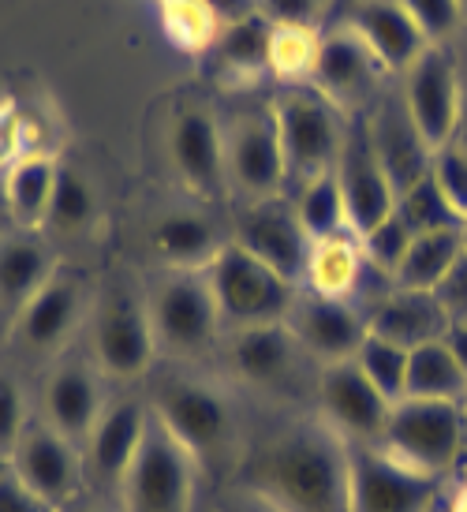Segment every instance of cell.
Segmentation results:
<instances>
[{"label": "cell", "mask_w": 467, "mask_h": 512, "mask_svg": "<svg viewBox=\"0 0 467 512\" xmlns=\"http://www.w3.org/2000/svg\"><path fill=\"white\" fill-rule=\"evenodd\" d=\"M243 490L273 512H348V445L326 423L284 430L247 460Z\"/></svg>", "instance_id": "obj_1"}, {"label": "cell", "mask_w": 467, "mask_h": 512, "mask_svg": "<svg viewBox=\"0 0 467 512\" xmlns=\"http://www.w3.org/2000/svg\"><path fill=\"white\" fill-rule=\"evenodd\" d=\"M467 445V412L460 400H419L404 397L393 404L382 434L385 453L400 456L404 464L445 475Z\"/></svg>", "instance_id": "obj_2"}, {"label": "cell", "mask_w": 467, "mask_h": 512, "mask_svg": "<svg viewBox=\"0 0 467 512\" xmlns=\"http://www.w3.org/2000/svg\"><path fill=\"white\" fill-rule=\"evenodd\" d=\"M150 412L184 445L199 468L221 464L232 453L236 415H232V404L213 385L195 382V378H169L157 385Z\"/></svg>", "instance_id": "obj_3"}, {"label": "cell", "mask_w": 467, "mask_h": 512, "mask_svg": "<svg viewBox=\"0 0 467 512\" xmlns=\"http://www.w3.org/2000/svg\"><path fill=\"white\" fill-rule=\"evenodd\" d=\"M206 277L221 307V318L236 329L284 322L296 307V285L273 273L255 255H247L240 243H225L221 255L210 262Z\"/></svg>", "instance_id": "obj_4"}, {"label": "cell", "mask_w": 467, "mask_h": 512, "mask_svg": "<svg viewBox=\"0 0 467 512\" xmlns=\"http://www.w3.org/2000/svg\"><path fill=\"white\" fill-rule=\"evenodd\" d=\"M273 116L281 131L288 180L307 184L314 176L337 169L348 124H340V109L333 101L322 98L314 86H299L273 101Z\"/></svg>", "instance_id": "obj_5"}, {"label": "cell", "mask_w": 467, "mask_h": 512, "mask_svg": "<svg viewBox=\"0 0 467 512\" xmlns=\"http://www.w3.org/2000/svg\"><path fill=\"white\" fill-rule=\"evenodd\" d=\"M195 475H199V464L191 460V453L157 419H150L139 456L131 460L128 475L120 483L124 512H191Z\"/></svg>", "instance_id": "obj_6"}, {"label": "cell", "mask_w": 467, "mask_h": 512, "mask_svg": "<svg viewBox=\"0 0 467 512\" xmlns=\"http://www.w3.org/2000/svg\"><path fill=\"white\" fill-rule=\"evenodd\" d=\"M438 475L404 464L382 445H348V512H434Z\"/></svg>", "instance_id": "obj_7"}, {"label": "cell", "mask_w": 467, "mask_h": 512, "mask_svg": "<svg viewBox=\"0 0 467 512\" xmlns=\"http://www.w3.org/2000/svg\"><path fill=\"white\" fill-rule=\"evenodd\" d=\"M94 363L101 374L131 382L142 378L157 352V333L150 322V303L128 285H113L98 303L94 333H90Z\"/></svg>", "instance_id": "obj_8"}, {"label": "cell", "mask_w": 467, "mask_h": 512, "mask_svg": "<svg viewBox=\"0 0 467 512\" xmlns=\"http://www.w3.org/2000/svg\"><path fill=\"white\" fill-rule=\"evenodd\" d=\"M146 303H150L157 348H169L180 356H195L202 348H210L225 322L206 270H172Z\"/></svg>", "instance_id": "obj_9"}, {"label": "cell", "mask_w": 467, "mask_h": 512, "mask_svg": "<svg viewBox=\"0 0 467 512\" xmlns=\"http://www.w3.org/2000/svg\"><path fill=\"white\" fill-rule=\"evenodd\" d=\"M225 176L251 202L277 199L288 180V165L273 109L243 113L225 128Z\"/></svg>", "instance_id": "obj_10"}, {"label": "cell", "mask_w": 467, "mask_h": 512, "mask_svg": "<svg viewBox=\"0 0 467 512\" xmlns=\"http://www.w3.org/2000/svg\"><path fill=\"white\" fill-rule=\"evenodd\" d=\"M318 408L344 445H382L393 400H385L355 359L318 370Z\"/></svg>", "instance_id": "obj_11"}, {"label": "cell", "mask_w": 467, "mask_h": 512, "mask_svg": "<svg viewBox=\"0 0 467 512\" xmlns=\"http://www.w3.org/2000/svg\"><path fill=\"white\" fill-rule=\"evenodd\" d=\"M460 72L456 60L441 49L438 42H430L419 53V60L404 72V109H408L411 124L419 128L426 143L441 150L456 139V120H460Z\"/></svg>", "instance_id": "obj_12"}, {"label": "cell", "mask_w": 467, "mask_h": 512, "mask_svg": "<svg viewBox=\"0 0 467 512\" xmlns=\"http://www.w3.org/2000/svg\"><path fill=\"white\" fill-rule=\"evenodd\" d=\"M337 184L344 191V206H348V225L355 236H367L370 228L385 221L397 206V191L389 184L382 157L374 150L367 120H352L344 131V146L337 157Z\"/></svg>", "instance_id": "obj_13"}, {"label": "cell", "mask_w": 467, "mask_h": 512, "mask_svg": "<svg viewBox=\"0 0 467 512\" xmlns=\"http://www.w3.org/2000/svg\"><path fill=\"white\" fill-rule=\"evenodd\" d=\"M8 464L53 512L71 505L83 490L86 464L79 445L57 434L49 423L27 427V434L15 445V453L8 456Z\"/></svg>", "instance_id": "obj_14"}, {"label": "cell", "mask_w": 467, "mask_h": 512, "mask_svg": "<svg viewBox=\"0 0 467 512\" xmlns=\"http://www.w3.org/2000/svg\"><path fill=\"white\" fill-rule=\"evenodd\" d=\"M247 255L266 262L273 273H281L284 281L299 285L307 277V258H311V236L299 221L296 206L281 199L251 202V210L236 225V240Z\"/></svg>", "instance_id": "obj_15"}, {"label": "cell", "mask_w": 467, "mask_h": 512, "mask_svg": "<svg viewBox=\"0 0 467 512\" xmlns=\"http://www.w3.org/2000/svg\"><path fill=\"white\" fill-rule=\"evenodd\" d=\"M284 322L303 348V356L318 359L322 367L355 359L370 333L367 314L359 311L352 299H326L314 292L296 299V307Z\"/></svg>", "instance_id": "obj_16"}, {"label": "cell", "mask_w": 467, "mask_h": 512, "mask_svg": "<svg viewBox=\"0 0 467 512\" xmlns=\"http://www.w3.org/2000/svg\"><path fill=\"white\" fill-rule=\"evenodd\" d=\"M169 157H172V169L180 172V180L195 195H202V199H217L221 187L228 184L225 131L217 124V116L199 109V105L172 116Z\"/></svg>", "instance_id": "obj_17"}, {"label": "cell", "mask_w": 467, "mask_h": 512, "mask_svg": "<svg viewBox=\"0 0 467 512\" xmlns=\"http://www.w3.org/2000/svg\"><path fill=\"white\" fill-rule=\"evenodd\" d=\"M382 64L374 60V53L367 49V42L355 34L352 27L333 30L318 38V57L311 68V83L322 98H329L337 109L363 101L378 83Z\"/></svg>", "instance_id": "obj_18"}, {"label": "cell", "mask_w": 467, "mask_h": 512, "mask_svg": "<svg viewBox=\"0 0 467 512\" xmlns=\"http://www.w3.org/2000/svg\"><path fill=\"white\" fill-rule=\"evenodd\" d=\"M150 408L142 400H116V404H105L98 427L90 430L86 438V453L83 464L86 471L98 479V483L120 486L124 475H128L131 460L139 456L142 438L150 430Z\"/></svg>", "instance_id": "obj_19"}, {"label": "cell", "mask_w": 467, "mask_h": 512, "mask_svg": "<svg viewBox=\"0 0 467 512\" xmlns=\"http://www.w3.org/2000/svg\"><path fill=\"white\" fill-rule=\"evenodd\" d=\"M303 348L292 337L288 322H266V326L232 329L228 341V363L247 385L258 389H281L292 382Z\"/></svg>", "instance_id": "obj_20"}, {"label": "cell", "mask_w": 467, "mask_h": 512, "mask_svg": "<svg viewBox=\"0 0 467 512\" xmlns=\"http://www.w3.org/2000/svg\"><path fill=\"white\" fill-rule=\"evenodd\" d=\"M348 27L367 42L374 60L382 64V72L404 75L430 45L423 27L415 23V15L400 0H359Z\"/></svg>", "instance_id": "obj_21"}, {"label": "cell", "mask_w": 467, "mask_h": 512, "mask_svg": "<svg viewBox=\"0 0 467 512\" xmlns=\"http://www.w3.org/2000/svg\"><path fill=\"white\" fill-rule=\"evenodd\" d=\"M42 404L49 427L75 445H86L90 430L98 427L101 412H105L98 374L86 363H60L45 382Z\"/></svg>", "instance_id": "obj_22"}, {"label": "cell", "mask_w": 467, "mask_h": 512, "mask_svg": "<svg viewBox=\"0 0 467 512\" xmlns=\"http://www.w3.org/2000/svg\"><path fill=\"white\" fill-rule=\"evenodd\" d=\"M370 333L385 337V341L400 344V348H423V344L445 341L449 333V314L438 303L434 292H415V288H393L382 303H374L367 314Z\"/></svg>", "instance_id": "obj_23"}, {"label": "cell", "mask_w": 467, "mask_h": 512, "mask_svg": "<svg viewBox=\"0 0 467 512\" xmlns=\"http://www.w3.org/2000/svg\"><path fill=\"white\" fill-rule=\"evenodd\" d=\"M367 124H370L374 150H378V157H382L385 172H389V184H393L397 195L430 172L434 146L426 143L423 135H419V128L411 124L408 109H404V98L382 101L378 113L370 116Z\"/></svg>", "instance_id": "obj_24"}, {"label": "cell", "mask_w": 467, "mask_h": 512, "mask_svg": "<svg viewBox=\"0 0 467 512\" xmlns=\"http://www.w3.org/2000/svg\"><path fill=\"white\" fill-rule=\"evenodd\" d=\"M79 303L83 292L71 277L53 273L49 285L30 299L27 307H19V337L34 352H53L68 341V333L79 322Z\"/></svg>", "instance_id": "obj_25"}, {"label": "cell", "mask_w": 467, "mask_h": 512, "mask_svg": "<svg viewBox=\"0 0 467 512\" xmlns=\"http://www.w3.org/2000/svg\"><path fill=\"white\" fill-rule=\"evenodd\" d=\"M150 243H154L157 258L169 266V270H210V262L221 255V236L213 228L210 217L202 214H169L161 217L150 232Z\"/></svg>", "instance_id": "obj_26"}, {"label": "cell", "mask_w": 467, "mask_h": 512, "mask_svg": "<svg viewBox=\"0 0 467 512\" xmlns=\"http://www.w3.org/2000/svg\"><path fill=\"white\" fill-rule=\"evenodd\" d=\"M367 258H363V243L355 232H340L329 240L311 243V258H307V288L314 296L326 299H355V288L363 281Z\"/></svg>", "instance_id": "obj_27"}, {"label": "cell", "mask_w": 467, "mask_h": 512, "mask_svg": "<svg viewBox=\"0 0 467 512\" xmlns=\"http://www.w3.org/2000/svg\"><path fill=\"white\" fill-rule=\"evenodd\" d=\"M57 172L60 165L45 154H27L12 161V169L4 176V199H8V210L19 225H45L53 187H57Z\"/></svg>", "instance_id": "obj_28"}, {"label": "cell", "mask_w": 467, "mask_h": 512, "mask_svg": "<svg viewBox=\"0 0 467 512\" xmlns=\"http://www.w3.org/2000/svg\"><path fill=\"white\" fill-rule=\"evenodd\" d=\"M53 277V258L34 236H15L0 243V303L27 307Z\"/></svg>", "instance_id": "obj_29"}, {"label": "cell", "mask_w": 467, "mask_h": 512, "mask_svg": "<svg viewBox=\"0 0 467 512\" xmlns=\"http://www.w3.org/2000/svg\"><path fill=\"white\" fill-rule=\"evenodd\" d=\"M464 228V225H460ZM460 228H445V232H423L415 236L408 255L397 270V288H415V292H434L441 277L453 270V262L464 255V236Z\"/></svg>", "instance_id": "obj_30"}, {"label": "cell", "mask_w": 467, "mask_h": 512, "mask_svg": "<svg viewBox=\"0 0 467 512\" xmlns=\"http://www.w3.org/2000/svg\"><path fill=\"white\" fill-rule=\"evenodd\" d=\"M408 397L419 400H467V374L445 341L423 344L408 359Z\"/></svg>", "instance_id": "obj_31"}, {"label": "cell", "mask_w": 467, "mask_h": 512, "mask_svg": "<svg viewBox=\"0 0 467 512\" xmlns=\"http://www.w3.org/2000/svg\"><path fill=\"white\" fill-rule=\"evenodd\" d=\"M269 45H273V23L258 12L243 23H232L217 34V57H221V68L232 75H258L269 72Z\"/></svg>", "instance_id": "obj_32"}, {"label": "cell", "mask_w": 467, "mask_h": 512, "mask_svg": "<svg viewBox=\"0 0 467 512\" xmlns=\"http://www.w3.org/2000/svg\"><path fill=\"white\" fill-rule=\"evenodd\" d=\"M292 206H296L299 221H303L311 240H329V236H340V232H352L344 191L337 184V172L307 180V184L299 187V199Z\"/></svg>", "instance_id": "obj_33"}, {"label": "cell", "mask_w": 467, "mask_h": 512, "mask_svg": "<svg viewBox=\"0 0 467 512\" xmlns=\"http://www.w3.org/2000/svg\"><path fill=\"white\" fill-rule=\"evenodd\" d=\"M94 217H98V199H94L90 180H86L83 172L64 169V165H60L45 225L53 228V232H60V236H75V232L90 228Z\"/></svg>", "instance_id": "obj_34"}, {"label": "cell", "mask_w": 467, "mask_h": 512, "mask_svg": "<svg viewBox=\"0 0 467 512\" xmlns=\"http://www.w3.org/2000/svg\"><path fill=\"white\" fill-rule=\"evenodd\" d=\"M400 217H404V225L415 232V236H423V232H445V228H460V214H456L449 199L441 195V187L434 184V176L426 172L423 180H415L411 187H404L397 195V206H393Z\"/></svg>", "instance_id": "obj_35"}, {"label": "cell", "mask_w": 467, "mask_h": 512, "mask_svg": "<svg viewBox=\"0 0 467 512\" xmlns=\"http://www.w3.org/2000/svg\"><path fill=\"white\" fill-rule=\"evenodd\" d=\"M408 359H411L408 348H400V344L385 341V337L367 333V341H363V348H359L355 363H359V370L367 374L370 385H374L385 400L397 404V400L408 397Z\"/></svg>", "instance_id": "obj_36"}, {"label": "cell", "mask_w": 467, "mask_h": 512, "mask_svg": "<svg viewBox=\"0 0 467 512\" xmlns=\"http://www.w3.org/2000/svg\"><path fill=\"white\" fill-rule=\"evenodd\" d=\"M318 38L307 27H273L269 45V72L281 75L284 83H311V68L318 57Z\"/></svg>", "instance_id": "obj_37"}, {"label": "cell", "mask_w": 467, "mask_h": 512, "mask_svg": "<svg viewBox=\"0 0 467 512\" xmlns=\"http://www.w3.org/2000/svg\"><path fill=\"white\" fill-rule=\"evenodd\" d=\"M411 240H415V232L404 225V217H400L397 210L385 217V221H378L367 236H359L363 258H367L374 270L389 273L393 281H397V270H400V262H404V255H408Z\"/></svg>", "instance_id": "obj_38"}, {"label": "cell", "mask_w": 467, "mask_h": 512, "mask_svg": "<svg viewBox=\"0 0 467 512\" xmlns=\"http://www.w3.org/2000/svg\"><path fill=\"white\" fill-rule=\"evenodd\" d=\"M165 27L172 42L184 49H210L221 34V23L206 12L202 0H165Z\"/></svg>", "instance_id": "obj_39"}, {"label": "cell", "mask_w": 467, "mask_h": 512, "mask_svg": "<svg viewBox=\"0 0 467 512\" xmlns=\"http://www.w3.org/2000/svg\"><path fill=\"white\" fill-rule=\"evenodd\" d=\"M430 176L434 184L441 187V195L449 199L460 221H467V150L460 143H449L434 150V161H430Z\"/></svg>", "instance_id": "obj_40"}, {"label": "cell", "mask_w": 467, "mask_h": 512, "mask_svg": "<svg viewBox=\"0 0 467 512\" xmlns=\"http://www.w3.org/2000/svg\"><path fill=\"white\" fill-rule=\"evenodd\" d=\"M27 397L12 374H0V456H12L19 438L27 434Z\"/></svg>", "instance_id": "obj_41"}, {"label": "cell", "mask_w": 467, "mask_h": 512, "mask_svg": "<svg viewBox=\"0 0 467 512\" xmlns=\"http://www.w3.org/2000/svg\"><path fill=\"white\" fill-rule=\"evenodd\" d=\"M400 4L415 15V23L423 27V34L430 42H441L445 34H453V27L464 19L456 0H400Z\"/></svg>", "instance_id": "obj_42"}, {"label": "cell", "mask_w": 467, "mask_h": 512, "mask_svg": "<svg viewBox=\"0 0 467 512\" xmlns=\"http://www.w3.org/2000/svg\"><path fill=\"white\" fill-rule=\"evenodd\" d=\"M326 0H258V12L266 15L273 27H307L314 30Z\"/></svg>", "instance_id": "obj_43"}, {"label": "cell", "mask_w": 467, "mask_h": 512, "mask_svg": "<svg viewBox=\"0 0 467 512\" xmlns=\"http://www.w3.org/2000/svg\"><path fill=\"white\" fill-rule=\"evenodd\" d=\"M438 303L445 307L449 322H467V251L453 262V270L441 277V285L434 288Z\"/></svg>", "instance_id": "obj_44"}, {"label": "cell", "mask_w": 467, "mask_h": 512, "mask_svg": "<svg viewBox=\"0 0 467 512\" xmlns=\"http://www.w3.org/2000/svg\"><path fill=\"white\" fill-rule=\"evenodd\" d=\"M0 512H53V509L8 464V468H0Z\"/></svg>", "instance_id": "obj_45"}, {"label": "cell", "mask_w": 467, "mask_h": 512, "mask_svg": "<svg viewBox=\"0 0 467 512\" xmlns=\"http://www.w3.org/2000/svg\"><path fill=\"white\" fill-rule=\"evenodd\" d=\"M202 4H206V12L221 23V30L258 15V0H202Z\"/></svg>", "instance_id": "obj_46"}, {"label": "cell", "mask_w": 467, "mask_h": 512, "mask_svg": "<svg viewBox=\"0 0 467 512\" xmlns=\"http://www.w3.org/2000/svg\"><path fill=\"white\" fill-rule=\"evenodd\" d=\"M19 150V124L12 116H0V161H15Z\"/></svg>", "instance_id": "obj_47"}, {"label": "cell", "mask_w": 467, "mask_h": 512, "mask_svg": "<svg viewBox=\"0 0 467 512\" xmlns=\"http://www.w3.org/2000/svg\"><path fill=\"white\" fill-rule=\"evenodd\" d=\"M445 344H449V352H453L456 363H460L467 374V322H453L449 333H445Z\"/></svg>", "instance_id": "obj_48"}, {"label": "cell", "mask_w": 467, "mask_h": 512, "mask_svg": "<svg viewBox=\"0 0 467 512\" xmlns=\"http://www.w3.org/2000/svg\"><path fill=\"white\" fill-rule=\"evenodd\" d=\"M225 512H273V509H266V505H262V501H258V498H251V494H247V490H243V498H240V501H232V505H228Z\"/></svg>", "instance_id": "obj_49"}, {"label": "cell", "mask_w": 467, "mask_h": 512, "mask_svg": "<svg viewBox=\"0 0 467 512\" xmlns=\"http://www.w3.org/2000/svg\"><path fill=\"white\" fill-rule=\"evenodd\" d=\"M467 150V83H464V94H460V120H456V139Z\"/></svg>", "instance_id": "obj_50"}, {"label": "cell", "mask_w": 467, "mask_h": 512, "mask_svg": "<svg viewBox=\"0 0 467 512\" xmlns=\"http://www.w3.org/2000/svg\"><path fill=\"white\" fill-rule=\"evenodd\" d=\"M57 512H105V509H98V505H90V501H71V505H64V509H57Z\"/></svg>", "instance_id": "obj_51"}, {"label": "cell", "mask_w": 467, "mask_h": 512, "mask_svg": "<svg viewBox=\"0 0 467 512\" xmlns=\"http://www.w3.org/2000/svg\"><path fill=\"white\" fill-rule=\"evenodd\" d=\"M453 512H467V486L456 494V505H453Z\"/></svg>", "instance_id": "obj_52"}, {"label": "cell", "mask_w": 467, "mask_h": 512, "mask_svg": "<svg viewBox=\"0 0 467 512\" xmlns=\"http://www.w3.org/2000/svg\"><path fill=\"white\" fill-rule=\"evenodd\" d=\"M456 4H460V15L467 19V0H456Z\"/></svg>", "instance_id": "obj_53"}, {"label": "cell", "mask_w": 467, "mask_h": 512, "mask_svg": "<svg viewBox=\"0 0 467 512\" xmlns=\"http://www.w3.org/2000/svg\"><path fill=\"white\" fill-rule=\"evenodd\" d=\"M460 236H464V251H467V221H464V228H460Z\"/></svg>", "instance_id": "obj_54"}, {"label": "cell", "mask_w": 467, "mask_h": 512, "mask_svg": "<svg viewBox=\"0 0 467 512\" xmlns=\"http://www.w3.org/2000/svg\"><path fill=\"white\" fill-rule=\"evenodd\" d=\"M464 412H467V400H464Z\"/></svg>", "instance_id": "obj_55"}]
</instances>
